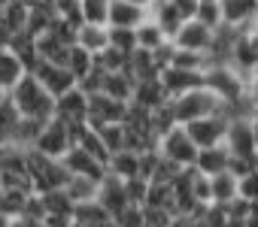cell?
<instances>
[{
    "mask_svg": "<svg viewBox=\"0 0 258 227\" xmlns=\"http://www.w3.org/2000/svg\"><path fill=\"white\" fill-rule=\"evenodd\" d=\"M204 85L228 106V112H234V109L249 112V106H246V76L240 70H234L231 64H210L204 70Z\"/></svg>",
    "mask_w": 258,
    "mask_h": 227,
    "instance_id": "obj_1",
    "label": "cell"
},
{
    "mask_svg": "<svg viewBox=\"0 0 258 227\" xmlns=\"http://www.w3.org/2000/svg\"><path fill=\"white\" fill-rule=\"evenodd\" d=\"M13 100V106L19 109L22 119H37V122H49L55 116V97L28 73L22 76V82L7 94Z\"/></svg>",
    "mask_w": 258,
    "mask_h": 227,
    "instance_id": "obj_2",
    "label": "cell"
},
{
    "mask_svg": "<svg viewBox=\"0 0 258 227\" xmlns=\"http://www.w3.org/2000/svg\"><path fill=\"white\" fill-rule=\"evenodd\" d=\"M170 109H173V119L176 125H188L195 119H204V116H213V112H225L228 106L207 88H191V91H182L176 97H170Z\"/></svg>",
    "mask_w": 258,
    "mask_h": 227,
    "instance_id": "obj_3",
    "label": "cell"
},
{
    "mask_svg": "<svg viewBox=\"0 0 258 227\" xmlns=\"http://www.w3.org/2000/svg\"><path fill=\"white\" fill-rule=\"evenodd\" d=\"M25 170H28V182H31L34 194H46L52 188H64V182L70 176L58 158H46L37 149L25 152Z\"/></svg>",
    "mask_w": 258,
    "mask_h": 227,
    "instance_id": "obj_4",
    "label": "cell"
},
{
    "mask_svg": "<svg viewBox=\"0 0 258 227\" xmlns=\"http://www.w3.org/2000/svg\"><path fill=\"white\" fill-rule=\"evenodd\" d=\"M158 152L164 161H170L176 167H195V158H198V146L191 143V137L185 134L182 125H176L164 137H158Z\"/></svg>",
    "mask_w": 258,
    "mask_h": 227,
    "instance_id": "obj_5",
    "label": "cell"
},
{
    "mask_svg": "<svg viewBox=\"0 0 258 227\" xmlns=\"http://www.w3.org/2000/svg\"><path fill=\"white\" fill-rule=\"evenodd\" d=\"M70 146H73V137H70V125H67L64 119L52 116L49 122H43L40 137H37V143H34L37 152H43L46 158H58V161H61Z\"/></svg>",
    "mask_w": 258,
    "mask_h": 227,
    "instance_id": "obj_6",
    "label": "cell"
},
{
    "mask_svg": "<svg viewBox=\"0 0 258 227\" xmlns=\"http://www.w3.org/2000/svg\"><path fill=\"white\" fill-rule=\"evenodd\" d=\"M185 134L191 137V143L198 149H210V146H222L225 143V131H228V109L225 112H213V116L195 119L188 125H182Z\"/></svg>",
    "mask_w": 258,
    "mask_h": 227,
    "instance_id": "obj_7",
    "label": "cell"
},
{
    "mask_svg": "<svg viewBox=\"0 0 258 227\" xmlns=\"http://www.w3.org/2000/svg\"><path fill=\"white\" fill-rule=\"evenodd\" d=\"M228 64H231L234 70H240L243 76H249V73L258 70V31H252V28H240V31L234 34Z\"/></svg>",
    "mask_w": 258,
    "mask_h": 227,
    "instance_id": "obj_8",
    "label": "cell"
},
{
    "mask_svg": "<svg viewBox=\"0 0 258 227\" xmlns=\"http://www.w3.org/2000/svg\"><path fill=\"white\" fill-rule=\"evenodd\" d=\"M31 76L52 94V97H61L64 91H70L76 85V76L64 67V64H52V61H37Z\"/></svg>",
    "mask_w": 258,
    "mask_h": 227,
    "instance_id": "obj_9",
    "label": "cell"
},
{
    "mask_svg": "<svg viewBox=\"0 0 258 227\" xmlns=\"http://www.w3.org/2000/svg\"><path fill=\"white\" fill-rule=\"evenodd\" d=\"M213 28H207L204 22H198V19H185L182 25H179V31L170 37V43L176 46V49H188V52H210V46H213Z\"/></svg>",
    "mask_w": 258,
    "mask_h": 227,
    "instance_id": "obj_10",
    "label": "cell"
},
{
    "mask_svg": "<svg viewBox=\"0 0 258 227\" xmlns=\"http://www.w3.org/2000/svg\"><path fill=\"white\" fill-rule=\"evenodd\" d=\"M55 116L64 119L70 128L73 125H85L88 122V94L79 85H73L61 97H55Z\"/></svg>",
    "mask_w": 258,
    "mask_h": 227,
    "instance_id": "obj_11",
    "label": "cell"
},
{
    "mask_svg": "<svg viewBox=\"0 0 258 227\" xmlns=\"http://www.w3.org/2000/svg\"><path fill=\"white\" fill-rule=\"evenodd\" d=\"M124 112H127V103L121 100H112L106 94H88V125L91 128H100V125H112V122H124Z\"/></svg>",
    "mask_w": 258,
    "mask_h": 227,
    "instance_id": "obj_12",
    "label": "cell"
},
{
    "mask_svg": "<svg viewBox=\"0 0 258 227\" xmlns=\"http://www.w3.org/2000/svg\"><path fill=\"white\" fill-rule=\"evenodd\" d=\"M61 164L70 176H88V179H103L106 176V164L97 161L94 155H88L82 146H70L67 155L61 158Z\"/></svg>",
    "mask_w": 258,
    "mask_h": 227,
    "instance_id": "obj_13",
    "label": "cell"
},
{
    "mask_svg": "<svg viewBox=\"0 0 258 227\" xmlns=\"http://www.w3.org/2000/svg\"><path fill=\"white\" fill-rule=\"evenodd\" d=\"M158 79H161L164 91H167L170 97H176V94H182V91L201 88V85H204V70H182V67L167 64V67L158 73Z\"/></svg>",
    "mask_w": 258,
    "mask_h": 227,
    "instance_id": "obj_14",
    "label": "cell"
},
{
    "mask_svg": "<svg viewBox=\"0 0 258 227\" xmlns=\"http://www.w3.org/2000/svg\"><path fill=\"white\" fill-rule=\"evenodd\" d=\"M97 203L109 212V215H118L124 206H131V200H127V191H124V179L106 173L100 179V191H97Z\"/></svg>",
    "mask_w": 258,
    "mask_h": 227,
    "instance_id": "obj_15",
    "label": "cell"
},
{
    "mask_svg": "<svg viewBox=\"0 0 258 227\" xmlns=\"http://www.w3.org/2000/svg\"><path fill=\"white\" fill-rule=\"evenodd\" d=\"M219 13H222V25L240 31L258 16V0H219Z\"/></svg>",
    "mask_w": 258,
    "mask_h": 227,
    "instance_id": "obj_16",
    "label": "cell"
},
{
    "mask_svg": "<svg viewBox=\"0 0 258 227\" xmlns=\"http://www.w3.org/2000/svg\"><path fill=\"white\" fill-rule=\"evenodd\" d=\"M149 13L131 0H109V13H106V28H137Z\"/></svg>",
    "mask_w": 258,
    "mask_h": 227,
    "instance_id": "obj_17",
    "label": "cell"
},
{
    "mask_svg": "<svg viewBox=\"0 0 258 227\" xmlns=\"http://www.w3.org/2000/svg\"><path fill=\"white\" fill-rule=\"evenodd\" d=\"M167 100H170V94L164 91V85H161L158 76H155V79H140V82L134 85L131 103H137V106H143V109H158V106L167 103Z\"/></svg>",
    "mask_w": 258,
    "mask_h": 227,
    "instance_id": "obj_18",
    "label": "cell"
},
{
    "mask_svg": "<svg viewBox=\"0 0 258 227\" xmlns=\"http://www.w3.org/2000/svg\"><path fill=\"white\" fill-rule=\"evenodd\" d=\"M134 76L127 70H118V73H103V82H100V94L112 97V100H121V103H131L134 97Z\"/></svg>",
    "mask_w": 258,
    "mask_h": 227,
    "instance_id": "obj_19",
    "label": "cell"
},
{
    "mask_svg": "<svg viewBox=\"0 0 258 227\" xmlns=\"http://www.w3.org/2000/svg\"><path fill=\"white\" fill-rule=\"evenodd\" d=\"M22 76H28V67L19 61V55L13 49H0V91L10 94L22 82Z\"/></svg>",
    "mask_w": 258,
    "mask_h": 227,
    "instance_id": "obj_20",
    "label": "cell"
},
{
    "mask_svg": "<svg viewBox=\"0 0 258 227\" xmlns=\"http://www.w3.org/2000/svg\"><path fill=\"white\" fill-rule=\"evenodd\" d=\"M106 173H112L118 179H134V176H140V152H134V149H118V152H112L109 161H106Z\"/></svg>",
    "mask_w": 258,
    "mask_h": 227,
    "instance_id": "obj_21",
    "label": "cell"
},
{
    "mask_svg": "<svg viewBox=\"0 0 258 227\" xmlns=\"http://www.w3.org/2000/svg\"><path fill=\"white\" fill-rule=\"evenodd\" d=\"M28 13H31V4H28V0H4V7H0V25H4V28L16 37V34L25 31Z\"/></svg>",
    "mask_w": 258,
    "mask_h": 227,
    "instance_id": "obj_22",
    "label": "cell"
},
{
    "mask_svg": "<svg viewBox=\"0 0 258 227\" xmlns=\"http://www.w3.org/2000/svg\"><path fill=\"white\" fill-rule=\"evenodd\" d=\"M228 161H231V155H228L225 143H222V146H210V149H198L195 170H198V173H204V176H213V173L228 170Z\"/></svg>",
    "mask_w": 258,
    "mask_h": 227,
    "instance_id": "obj_23",
    "label": "cell"
},
{
    "mask_svg": "<svg viewBox=\"0 0 258 227\" xmlns=\"http://www.w3.org/2000/svg\"><path fill=\"white\" fill-rule=\"evenodd\" d=\"M76 46H82V49L91 52V55L103 52V49L109 46V31H106V25H88V22H82V25L76 28Z\"/></svg>",
    "mask_w": 258,
    "mask_h": 227,
    "instance_id": "obj_24",
    "label": "cell"
},
{
    "mask_svg": "<svg viewBox=\"0 0 258 227\" xmlns=\"http://www.w3.org/2000/svg\"><path fill=\"white\" fill-rule=\"evenodd\" d=\"M55 10H52V4L49 0H40V4H31V13H28V25H25V34H31L34 40L40 37V34H46V31H52V25H55Z\"/></svg>",
    "mask_w": 258,
    "mask_h": 227,
    "instance_id": "obj_25",
    "label": "cell"
},
{
    "mask_svg": "<svg viewBox=\"0 0 258 227\" xmlns=\"http://www.w3.org/2000/svg\"><path fill=\"white\" fill-rule=\"evenodd\" d=\"M124 70L134 76V82H140V79H155V76L161 73V67L155 64V55L146 52V49H134L131 55H127V67H124Z\"/></svg>",
    "mask_w": 258,
    "mask_h": 227,
    "instance_id": "obj_26",
    "label": "cell"
},
{
    "mask_svg": "<svg viewBox=\"0 0 258 227\" xmlns=\"http://www.w3.org/2000/svg\"><path fill=\"white\" fill-rule=\"evenodd\" d=\"M67 52H70V46H67L58 34H52V31H46V34L37 37V55H40V61L67 64Z\"/></svg>",
    "mask_w": 258,
    "mask_h": 227,
    "instance_id": "obj_27",
    "label": "cell"
},
{
    "mask_svg": "<svg viewBox=\"0 0 258 227\" xmlns=\"http://www.w3.org/2000/svg\"><path fill=\"white\" fill-rule=\"evenodd\" d=\"M64 191H67V197L73 200V206H76V203H91V200H97L100 179H88V176H67Z\"/></svg>",
    "mask_w": 258,
    "mask_h": 227,
    "instance_id": "obj_28",
    "label": "cell"
},
{
    "mask_svg": "<svg viewBox=\"0 0 258 227\" xmlns=\"http://www.w3.org/2000/svg\"><path fill=\"white\" fill-rule=\"evenodd\" d=\"M210 194H213V203L225 206L237 197V176L231 170H222V173H213L210 176Z\"/></svg>",
    "mask_w": 258,
    "mask_h": 227,
    "instance_id": "obj_29",
    "label": "cell"
},
{
    "mask_svg": "<svg viewBox=\"0 0 258 227\" xmlns=\"http://www.w3.org/2000/svg\"><path fill=\"white\" fill-rule=\"evenodd\" d=\"M149 16L155 19V25L164 31V37H167V40H170V37L179 31V25L185 22V19H182V16H179L170 4H167V0H155V7L149 10Z\"/></svg>",
    "mask_w": 258,
    "mask_h": 227,
    "instance_id": "obj_30",
    "label": "cell"
},
{
    "mask_svg": "<svg viewBox=\"0 0 258 227\" xmlns=\"http://www.w3.org/2000/svg\"><path fill=\"white\" fill-rule=\"evenodd\" d=\"M134 34H137V49H146V52H155L158 46H164V43H167L164 31L155 25V19H152V16H146V19L134 28Z\"/></svg>",
    "mask_w": 258,
    "mask_h": 227,
    "instance_id": "obj_31",
    "label": "cell"
},
{
    "mask_svg": "<svg viewBox=\"0 0 258 227\" xmlns=\"http://www.w3.org/2000/svg\"><path fill=\"white\" fill-rule=\"evenodd\" d=\"M112 215L97 203V200H91V203H76L73 206V224H82V227H97V224H103V221H109Z\"/></svg>",
    "mask_w": 258,
    "mask_h": 227,
    "instance_id": "obj_32",
    "label": "cell"
},
{
    "mask_svg": "<svg viewBox=\"0 0 258 227\" xmlns=\"http://www.w3.org/2000/svg\"><path fill=\"white\" fill-rule=\"evenodd\" d=\"M40 203H43V212L46 215H73V200L67 197L64 188H52V191L40 194Z\"/></svg>",
    "mask_w": 258,
    "mask_h": 227,
    "instance_id": "obj_33",
    "label": "cell"
},
{
    "mask_svg": "<svg viewBox=\"0 0 258 227\" xmlns=\"http://www.w3.org/2000/svg\"><path fill=\"white\" fill-rule=\"evenodd\" d=\"M19 109L13 106L10 97H0V146H10L13 143V131L19 125Z\"/></svg>",
    "mask_w": 258,
    "mask_h": 227,
    "instance_id": "obj_34",
    "label": "cell"
},
{
    "mask_svg": "<svg viewBox=\"0 0 258 227\" xmlns=\"http://www.w3.org/2000/svg\"><path fill=\"white\" fill-rule=\"evenodd\" d=\"M40 128H43V122H37V119H19V125H16V131H13V143H10V146L34 149V143H37V137H40Z\"/></svg>",
    "mask_w": 258,
    "mask_h": 227,
    "instance_id": "obj_35",
    "label": "cell"
},
{
    "mask_svg": "<svg viewBox=\"0 0 258 227\" xmlns=\"http://www.w3.org/2000/svg\"><path fill=\"white\" fill-rule=\"evenodd\" d=\"M143 206H155V209L173 212V185L170 182H149V191H146Z\"/></svg>",
    "mask_w": 258,
    "mask_h": 227,
    "instance_id": "obj_36",
    "label": "cell"
},
{
    "mask_svg": "<svg viewBox=\"0 0 258 227\" xmlns=\"http://www.w3.org/2000/svg\"><path fill=\"white\" fill-rule=\"evenodd\" d=\"M73 76H76V82L85 76V73H91V67H94V55L91 52H85L82 46H70V52H67V64H64Z\"/></svg>",
    "mask_w": 258,
    "mask_h": 227,
    "instance_id": "obj_37",
    "label": "cell"
},
{
    "mask_svg": "<svg viewBox=\"0 0 258 227\" xmlns=\"http://www.w3.org/2000/svg\"><path fill=\"white\" fill-rule=\"evenodd\" d=\"M97 134H100V140H103V146H106V152H109V155H112V152H118V149H127V134H124V125H121V122L100 125V128H97Z\"/></svg>",
    "mask_w": 258,
    "mask_h": 227,
    "instance_id": "obj_38",
    "label": "cell"
},
{
    "mask_svg": "<svg viewBox=\"0 0 258 227\" xmlns=\"http://www.w3.org/2000/svg\"><path fill=\"white\" fill-rule=\"evenodd\" d=\"M170 64H173V67H182V70H207V67H210V58H207L204 52H188V49H176V46H173Z\"/></svg>",
    "mask_w": 258,
    "mask_h": 227,
    "instance_id": "obj_39",
    "label": "cell"
},
{
    "mask_svg": "<svg viewBox=\"0 0 258 227\" xmlns=\"http://www.w3.org/2000/svg\"><path fill=\"white\" fill-rule=\"evenodd\" d=\"M94 64H97L103 73H118V70H124V67H127V55H124V52H118V49H112V46H106L103 52H97V55H94Z\"/></svg>",
    "mask_w": 258,
    "mask_h": 227,
    "instance_id": "obj_40",
    "label": "cell"
},
{
    "mask_svg": "<svg viewBox=\"0 0 258 227\" xmlns=\"http://www.w3.org/2000/svg\"><path fill=\"white\" fill-rule=\"evenodd\" d=\"M79 10H82V22H88V25H106L109 0H79Z\"/></svg>",
    "mask_w": 258,
    "mask_h": 227,
    "instance_id": "obj_41",
    "label": "cell"
},
{
    "mask_svg": "<svg viewBox=\"0 0 258 227\" xmlns=\"http://www.w3.org/2000/svg\"><path fill=\"white\" fill-rule=\"evenodd\" d=\"M109 31V46L112 49H118V52H124V55H131L134 49H137V34H134V28H106Z\"/></svg>",
    "mask_w": 258,
    "mask_h": 227,
    "instance_id": "obj_42",
    "label": "cell"
},
{
    "mask_svg": "<svg viewBox=\"0 0 258 227\" xmlns=\"http://www.w3.org/2000/svg\"><path fill=\"white\" fill-rule=\"evenodd\" d=\"M170 128H176V119H173V109H170V100H167L158 109H152V134H155V140L164 137Z\"/></svg>",
    "mask_w": 258,
    "mask_h": 227,
    "instance_id": "obj_43",
    "label": "cell"
},
{
    "mask_svg": "<svg viewBox=\"0 0 258 227\" xmlns=\"http://www.w3.org/2000/svg\"><path fill=\"white\" fill-rule=\"evenodd\" d=\"M52 10L61 22L79 28L82 25V10H79V0H52Z\"/></svg>",
    "mask_w": 258,
    "mask_h": 227,
    "instance_id": "obj_44",
    "label": "cell"
},
{
    "mask_svg": "<svg viewBox=\"0 0 258 227\" xmlns=\"http://www.w3.org/2000/svg\"><path fill=\"white\" fill-rule=\"evenodd\" d=\"M198 22H204L207 28H222V13H219V0H201L198 4V13H195Z\"/></svg>",
    "mask_w": 258,
    "mask_h": 227,
    "instance_id": "obj_45",
    "label": "cell"
},
{
    "mask_svg": "<svg viewBox=\"0 0 258 227\" xmlns=\"http://www.w3.org/2000/svg\"><path fill=\"white\" fill-rule=\"evenodd\" d=\"M191 194H195V203H198V206H210V203H213V194H210V176L191 170Z\"/></svg>",
    "mask_w": 258,
    "mask_h": 227,
    "instance_id": "obj_46",
    "label": "cell"
},
{
    "mask_svg": "<svg viewBox=\"0 0 258 227\" xmlns=\"http://www.w3.org/2000/svg\"><path fill=\"white\" fill-rule=\"evenodd\" d=\"M115 227H143V206L131 203V206H124L118 215H112Z\"/></svg>",
    "mask_w": 258,
    "mask_h": 227,
    "instance_id": "obj_47",
    "label": "cell"
},
{
    "mask_svg": "<svg viewBox=\"0 0 258 227\" xmlns=\"http://www.w3.org/2000/svg\"><path fill=\"white\" fill-rule=\"evenodd\" d=\"M124 191H127V200H131V203L143 206V200H146V191H149V179H143V176L124 179Z\"/></svg>",
    "mask_w": 258,
    "mask_h": 227,
    "instance_id": "obj_48",
    "label": "cell"
},
{
    "mask_svg": "<svg viewBox=\"0 0 258 227\" xmlns=\"http://www.w3.org/2000/svg\"><path fill=\"white\" fill-rule=\"evenodd\" d=\"M237 194L246 200H258V167H252L246 176L237 179Z\"/></svg>",
    "mask_w": 258,
    "mask_h": 227,
    "instance_id": "obj_49",
    "label": "cell"
},
{
    "mask_svg": "<svg viewBox=\"0 0 258 227\" xmlns=\"http://www.w3.org/2000/svg\"><path fill=\"white\" fill-rule=\"evenodd\" d=\"M246 106L249 112H258V70L246 76Z\"/></svg>",
    "mask_w": 258,
    "mask_h": 227,
    "instance_id": "obj_50",
    "label": "cell"
},
{
    "mask_svg": "<svg viewBox=\"0 0 258 227\" xmlns=\"http://www.w3.org/2000/svg\"><path fill=\"white\" fill-rule=\"evenodd\" d=\"M167 4L182 16V19H195V13H198V4L201 0H167Z\"/></svg>",
    "mask_w": 258,
    "mask_h": 227,
    "instance_id": "obj_51",
    "label": "cell"
},
{
    "mask_svg": "<svg viewBox=\"0 0 258 227\" xmlns=\"http://www.w3.org/2000/svg\"><path fill=\"white\" fill-rule=\"evenodd\" d=\"M249 125H252V140H255V152H258V112L249 116Z\"/></svg>",
    "mask_w": 258,
    "mask_h": 227,
    "instance_id": "obj_52",
    "label": "cell"
},
{
    "mask_svg": "<svg viewBox=\"0 0 258 227\" xmlns=\"http://www.w3.org/2000/svg\"><path fill=\"white\" fill-rule=\"evenodd\" d=\"M10 40H13V34H10L4 25H0V49H7V46H10Z\"/></svg>",
    "mask_w": 258,
    "mask_h": 227,
    "instance_id": "obj_53",
    "label": "cell"
},
{
    "mask_svg": "<svg viewBox=\"0 0 258 227\" xmlns=\"http://www.w3.org/2000/svg\"><path fill=\"white\" fill-rule=\"evenodd\" d=\"M131 4H137V7H143V10H146V13H149V10H152V7H155V0H131Z\"/></svg>",
    "mask_w": 258,
    "mask_h": 227,
    "instance_id": "obj_54",
    "label": "cell"
},
{
    "mask_svg": "<svg viewBox=\"0 0 258 227\" xmlns=\"http://www.w3.org/2000/svg\"><path fill=\"white\" fill-rule=\"evenodd\" d=\"M70 227H82V224H70Z\"/></svg>",
    "mask_w": 258,
    "mask_h": 227,
    "instance_id": "obj_55",
    "label": "cell"
}]
</instances>
